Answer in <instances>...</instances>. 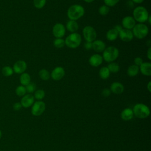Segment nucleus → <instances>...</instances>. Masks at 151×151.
<instances>
[{
    "mask_svg": "<svg viewBox=\"0 0 151 151\" xmlns=\"http://www.w3.org/2000/svg\"><path fill=\"white\" fill-rule=\"evenodd\" d=\"M85 13L84 7L79 4H74L67 9V17L70 20L77 21L81 18Z\"/></svg>",
    "mask_w": 151,
    "mask_h": 151,
    "instance_id": "f257e3e1",
    "label": "nucleus"
},
{
    "mask_svg": "<svg viewBox=\"0 0 151 151\" xmlns=\"http://www.w3.org/2000/svg\"><path fill=\"white\" fill-rule=\"evenodd\" d=\"M149 14L147 9L143 6H138L136 7L133 11V17L138 23H144L147 21L149 16Z\"/></svg>",
    "mask_w": 151,
    "mask_h": 151,
    "instance_id": "f03ea898",
    "label": "nucleus"
},
{
    "mask_svg": "<svg viewBox=\"0 0 151 151\" xmlns=\"http://www.w3.org/2000/svg\"><path fill=\"white\" fill-rule=\"evenodd\" d=\"M119 55V51L114 46H109L103 51L102 57L103 60L107 63L114 62Z\"/></svg>",
    "mask_w": 151,
    "mask_h": 151,
    "instance_id": "7ed1b4c3",
    "label": "nucleus"
},
{
    "mask_svg": "<svg viewBox=\"0 0 151 151\" xmlns=\"http://www.w3.org/2000/svg\"><path fill=\"white\" fill-rule=\"evenodd\" d=\"M65 45L70 48H76L80 46L81 43L82 38L78 33L77 32H73L69 34L64 40Z\"/></svg>",
    "mask_w": 151,
    "mask_h": 151,
    "instance_id": "20e7f679",
    "label": "nucleus"
},
{
    "mask_svg": "<svg viewBox=\"0 0 151 151\" xmlns=\"http://www.w3.org/2000/svg\"><path fill=\"white\" fill-rule=\"evenodd\" d=\"M132 110L134 115L139 119H146L150 115L149 107L143 103L136 104Z\"/></svg>",
    "mask_w": 151,
    "mask_h": 151,
    "instance_id": "39448f33",
    "label": "nucleus"
},
{
    "mask_svg": "<svg viewBox=\"0 0 151 151\" xmlns=\"http://www.w3.org/2000/svg\"><path fill=\"white\" fill-rule=\"evenodd\" d=\"M133 37L137 39H143L145 38L149 33L148 27L143 23L136 24L132 29Z\"/></svg>",
    "mask_w": 151,
    "mask_h": 151,
    "instance_id": "423d86ee",
    "label": "nucleus"
},
{
    "mask_svg": "<svg viewBox=\"0 0 151 151\" xmlns=\"http://www.w3.org/2000/svg\"><path fill=\"white\" fill-rule=\"evenodd\" d=\"M83 35L86 41L92 42L96 40L97 32L93 27L87 25L83 29Z\"/></svg>",
    "mask_w": 151,
    "mask_h": 151,
    "instance_id": "0eeeda50",
    "label": "nucleus"
},
{
    "mask_svg": "<svg viewBox=\"0 0 151 151\" xmlns=\"http://www.w3.org/2000/svg\"><path fill=\"white\" fill-rule=\"evenodd\" d=\"M45 110V104L42 100H38L33 103L31 107V113L33 116H39Z\"/></svg>",
    "mask_w": 151,
    "mask_h": 151,
    "instance_id": "6e6552de",
    "label": "nucleus"
},
{
    "mask_svg": "<svg viewBox=\"0 0 151 151\" xmlns=\"http://www.w3.org/2000/svg\"><path fill=\"white\" fill-rule=\"evenodd\" d=\"M65 27L61 23H56L52 27V32L56 38H63L65 34Z\"/></svg>",
    "mask_w": 151,
    "mask_h": 151,
    "instance_id": "1a4fd4ad",
    "label": "nucleus"
},
{
    "mask_svg": "<svg viewBox=\"0 0 151 151\" xmlns=\"http://www.w3.org/2000/svg\"><path fill=\"white\" fill-rule=\"evenodd\" d=\"M65 76V70L63 67L57 66L55 67L50 73V77L55 81L61 80Z\"/></svg>",
    "mask_w": 151,
    "mask_h": 151,
    "instance_id": "9d476101",
    "label": "nucleus"
},
{
    "mask_svg": "<svg viewBox=\"0 0 151 151\" xmlns=\"http://www.w3.org/2000/svg\"><path fill=\"white\" fill-rule=\"evenodd\" d=\"M27 64L24 60H18L16 61L12 67L14 73L18 74H21L24 73L27 70Z\"/></svg>",
    "mask_w": 151,
    "mask_h": 151,
    "instance_id": "9b49d317",
    "label": "nucleus"
},
{
    "mask_svg": "<svg viewBox=\"0 0 151 151\" xmlns=\"http://www.w3.org/2000/svg\"><path fill=\"white\" fill-rule=\"evenodd\" d=\"M136 24V21L132 16H126L122 19V27L127 29H132Z\"/></svg>",
    "mask_w": 151,
    "mask_h": 151,
    "instance_id": "f8f14e48",
    "label": "nucleus"
},
{
    "mask_svg": "<svg viewBox=\"0 0 151 151\" xmlns=\"http://www.w3.org/2000/svg\"><path fill=\"white\" fill-rule=\"evenodd\" d=\"M119 37L120 39L124 42H130L134 37L132 30L124 28H123L119 32Z\"/></svg>",
    "mask_w": 151,
    "mask_h": 151,
    "instance_id": "ddd939ff",
    "label": "nucleus"
},
{
    "mask_svg": "<svg viewBox=\"0 0 151 151\" xmlns=\"http://www.w3.org/2000/svg\"><path fill=\"white\" fill-rule=\"evenodd\" d=\"M22 107L24 108H28L33 104L34 103V96L31 94H26L22 97L20 101Z\"/></svg>",
    "mask_w": 151,
    "mask_h": 151,
    "instance_id": "4468645a",
    "label": "nucleus"
},
{
    "mask_svg": "<svg viewBox=\"0 0 151 151\" xmlns=\"http://www.w3.org/2000/svg\"><path fill=\"white\" fill-rule=\"evenodd\" d=\"M103 61L102 55L99 54H94L91 55L88 59V63L90 65L94 67H97L100 65Z\"/></svg>",
    "mask_w": 151,
    "mask_h": 151,
    "instance_id": "2eb2a0df",
    "label": "nucleus"
},
{
    "mask_svg": "<svg viewBox=\"0 0 151 151\" xmlns=\"http://www.w3.org/2000/svg\"><path fill=\"white\" fill-rule=\"evenodd\" d=\"M106 48V44L101 40H95L92 42V49L97 52H103Z\"/></svg>",
    "mask_w": 151,
    "mask_h": 151,
    "instance_id": "dca6fc26",
    "label": "nucleus"
},
{
    "mask_svg": "<svg viewBox=\"0 0 151 151\" xmlns=\"http://www.w3.org/2000/svg\"><path fill=\"white\" fill-rule=\"evenodd\" d=\"M110 90L111 93L116 94H122L124 90V86L120 82L115 81L111 83L110 85Z\"/></svg>",
    "mask_w": 151,
    "mask_h": 151,
    "instance_id": "f3484780",
    "label": "nucleus"
},
{
    "mask_svg": "<svg viewBox=\"0 0 151 151\" xmlns=\"http://www.w3.org/2000/svg\"><path fill=\"white\" fill-rule=\"evenodd\" d=\"M139 71L146 76H151V63L150 62H143V63L139 67Z\"/></svg>",
    "mask_w": 151,
    "mask_h": 151,
    "instance_id": "a211bd4d",
    "label": "nucleus"
},
{
    "mask_svg": "<svg viewBox=\"0 0 151 151\" xmlns=\"http://www.w3.org/2000/svg\"><path fill=\"white\" fill-rule=\"evenodd\" d=\"M120 116L122 119L125 121H128L133 119L134 116V114L133 110L130 108H125L120 114Z\"/></svg>",
    "mask_w": 151,
    "mask_h": 151,
    "instance_id": "6ab92c4d",
    "label": "nucleus"
},
{
    "mask_svg": "<svg viewBox=\"0 0 151 151\" xmlns=\"http://www.w3.org/2000/svg\"><path fill=\"white\" fill-rule=\"evenodd\" d=\"M65 29H67L69 32L71 33L73 32H76L79 28L78 24L76 21H73V20H70L67 21L66 24V26L65 27Z\"/></svg>",
    "mask_w": 151,
    "mask_h": 151,
    "instance_id": "aec40b11",
    "label": "nucleus"
},
{
    "mask_svg": "<svg viewBox=\"0 0 151 151\" xmlns=\"http://www.w3.org/2000/svg\"><path fill=\"white\" fill-rule=\"evenodd\" d=\"M106 37L107 40L110 41H114L119 37V32L114 28H113L107 31Z\"/></svg>",
    "mask_w": 151,
    "mask_h": 151,
    "instance_id": "412c9836",
    "label": "nucleus"
},
{
    "mask_svg": "<svg viewBox=\"0 0 151 151\" xmlns=\"http://www.w3.org/2000/svg\"><path fill=\"white\" fill-rule=\"evenodd\" d=\"M139 73V66L135 64L130 65L127 70V74L129 77H134L138 74Z\"/></svg>",
    "mask_w": 151,
    "mask_h": 151,
    "instance_id": "4be33fe9",
    "label": "nucleus"
},
{
    "mask_svg": "<svg viewBox=\"0 0 151 151\" xmlns=\"http://www.w3.org/2000/svg\"><path fill=\"white\" fill-rule=\"evenodd\" d=\"M19 82L22 86H26L31 82V76L27 73H23L20 75Z\"/></svg>",
    "mask_w": 151,
    "mask_h": 151,
    "instance_id": "5701e85b",
    "label": "nucleus"
},
{
    "mask_svg": "<svg viewBox=\"0 0 151 151\" xmlns=\"http://www.w3.org/2000/svg\"><path fill=\"white\" fill-rule=\"evenodd\" d=\"M99 74L101 79L107 80L110 76V72L107 67H102L99 70Z\"/></svg>",
    "mask_w": 151,
    "mask_h": 151,
    "instance_id": "b1692460",
    "label": "nucleus"
},
{
    "mask_svg": "<svg viewBox=\"0 0 151 151\" xmlns=\"http://www.w3.org/2000/svg\"><path fill=\"white\" fill-rule=\"evenodd\" d=\"M109 70L110 71V73H116L119 71L120 70V66L119 65L115 63V62H111L109 63L107 66Z\"/></svg>",
    "mask_w": 151,
    "mask_h": 151,
    "instance_id": "393cba45",
    "label": "nucleus"
},
{
    "mask_svg": "<svg viewBox=\"0 0 151 151\" xmlns=\"http://www.w3.org/2000/svg\"><path fill=\"white\" fill-rule=\"evenodd\" d=\"M38 76L41 80H44V81L48 80L50 78V72L45 68H42L40 70V71L38 73Z\"/></svg>",
    "mask_w": 151,
    "mask_h": 151,
    "instance_id": "a878e982",
    "label": "nucleus"
},
{
    "mask_svg": "<svg viewBox=\"0 0 151 151\" xmlns=\"http://www.w3.org/2000/svg\"><path fill=\"white\" fill-rule=\"evenodd\" d=\"M2 74L5 77H9L14 74V71L11 67L5 66L2 69Z\"/></svg>",
    "mask_w": 151,
    "mask_h": 151,
    "instance_id": "bb28decb",
    "label": "nucleus"
},
{
    "mask_svg": "<svg viewBox=\"0 0 151 151\" xmlns=\"http://www.w3.org/2000/svg\"><path fill=\"white\" fill-rule=\"evenodd\" d=\"M45 91L42 89H38L34 91V99H37V100H41L45 97Z\"/></svg>",
    "mask_w": 151,
    "mask_h": 151,
    "instance_id": "cd10ccee",
    "label": "nucleus"
},
{
    "mask_svg": "<svg viewBox=\"0 0 151 151\" xmlns=\"http://www.w3.org/2000/svg\"><path fill=\"white\" fill-rule=\"evenodd\" d=\"M53 44L55 48H61L65 45V41L62 38H56L54 40Z\"/></svg>",
    "mask_w": 151,
    "mask_h": 151,
    "instance_id": "c85d7f7f",
    "label": "nucleus"
},
{
    "mask_svg": "<svg viewBox=\"0 0 151 151\" xmlns=\"http://www.w3.org/2000/svg\"><path fill=\"white\" fill-rule=\"evenodd\" d=\"M27 91L25 87L22 85L18 86L15 89V94L19 97H22L26 94Z\"/></svg>",
    "mask_w": 151,
    "mask_h": 151,
    "instance_id": "c756f323",
    "label": "nucleus"
},
{
    "mask_svg": "<svg viewBox=\"0 0 151 151\" xmlns=\"http://www.w3.org/2000/svg\"><path fill=\"white\" fill-rule=\"evenodd\" d=\"M47 0H33V5L37 9H42L46 4Z\"/></svg>",
    "mask_w": 151,
    "mask_h": 151,
    "instance_id": "7c9ffc66",
    "label": "nucleus"
},
{
    "mask_svg": "<svg viewBox=\"0 0 151 151\" xmlns=\"http://www.w3.org/2000/svg\"><path fill=\"white\" fill-rule=\"evenodd\" d=\"M109 11H110L109 7L106 5H103L100 6L99 8V13L103 16H105L107 15L109 12Z\"/></svg>",
    "mask_w": 151,
    "mask_h": 151,
    "instance_id": "2f4dec72",
    "label": "nucleus"
},
{
    "mask_svg": "<svg viewBox=\"0 0 151 151\" xmlns=\"http://www.w3.org/2000/svg\"><path fill=\"white\" fill-rule=\"evenodd\" d=\"M25 87L27 93L28 94H31L34 93L36 89V85L33 82H30L28 85H27Z\"/></svg>",
    "mask_w": 151,
    "mask_h": 151,
    "instance_id": "473e14b6",
    "label": "nucleus"
},
{
    "mask_svg": "<svg viewBox=\"0 0 151 151\" xmlns=\"http://www.w3.org/2000/svg\"><path fill=\"white\" fill-rule=\"evenodd\" d=\"M120 0H103L104 5H107L109 7H113L115 6Z\"/></svg>",
    "mask_w": 151,
    "mask_h": 151,
    "instance_id": "72a5a7b5",
    "label": "nucleus"
},
{
    "mask_svg": "<svg viewBox=\"0 0 151 151\" xmlns=\"http://www.w3.org/2000/svg\"><path fill=\"white\" fill-rule=\"evenodd\" d=\"M143 59L140 57H137L134 59V64H135L139 67L143 63Z\"/></svg>",
    "mask_w": 151,
    "mask_h": 151,
    "instance_id": "f704fd0d",
    "label": "nucleus"
},
{
    "mask_svg": "<svg viewBox=\"0 0 151 151\" xmlns=\"http://www.w3.org/2000/svg\"><path fill=\"white\" fill-rule=\"evenodd\" d=\"M111 91L110 89L107 88H104L102 91H101V94L104 97H109L110 94H111Z\"/></svg>",
    "mask_w": 151,
    "mask_h": 151,
    "instance_id": "c9c22d12",
    "label": "nucleus"
},
{
    "mask_svg": "<svg viewBox=\"0 0 151 151\" xmlns=\"http://www.w3.org/2000/svg\"><path fill=\"white\" fill-rule=\"evenodd\" d=\"M22 105L20 102H16L13 104V109L15 111H18L21 109Z\"/></svg>",
    "mask_w": 151,
    "mask_h": 151,
    "instance_id": "e433bc0d",
    "label": "nucleus"
},
{
    "mask_svg": "<svg viewBox=\"0 0 151 151\" xmlns=\"http://www.w3.org/2000/svg\"><path fill=\"white\" fill-rule=\"evenodd\" d=\"M84 47L87 50H91L92 49V42L86 41V43H84Z\"/></svg>",
    "mask_w": 151,
    "mask_h": 151,
    "instance_id": "4c0bfd02",
    "label": "nucleus"
},
{
    "mask_svg": "<svg viewBox=\"0 0 151 151\" xmlns=\"http://www.w3.org/2000/svg\"><path fill=\"white\" fill-rule=\"evenodd\" d=\"M147 58L150 60H151V47H149L148 49H147Z\"/></svg>",
    "mask_w": 151,
    "mask_h": 151,
    "instance_id": "58836bf2",
    "label": "nucleus"
},
{
    "mask_svg": "<svg viewBox=\"0 0 151 151\" xmlns=\"http://www.w3.org/2000/svg\"><path fill=\"white\" fill-rule=\"evenodd\" d=\"M114 28L118 32H119L123 29V27H122V26L121 25H115V27H114Z\"/></svg>",
    "mask_w": 151,
    "mask_h": 151,
    "instance_id": "ea45409f",
    "label": "nucleus"
},
{
    "mask_svg": "<svg viewBox=\"0 0 151 151\" xmlns=\"http://www.w3.org/2000/svg\"><path fill=\"white\" fill-rule=\"evenodd\" d=\"M147 89L149 92L151 91V81H149L147 84Z\"/></svg>",
    "mask_w": 151,
    "mask_h": 151,
    "instance_id": "a19ab883",
    "label": "nucleus"
},
{
    "mask_svg": "<svg viewBox=\"0 0 151 151\" xmlns=\"http://www.w3.org/2000/svg\"><path fill=\"white\" fill-rule=\"evenodd\" d=\"M133 2L136 4H141L145 0H131Z\"/></svg>",
    "mask_w": 151,
    "mask_h": 151,
    "instance_id": "79ce46f5",
    "label": "nucleus"
},
{
    "mask_svg": "<svg viewBox=\"0 0 151 151\" xmlns=\"http://www.w3.org/2000/svg\"><path fill=\"white\" fill-rule=\"evenodd\" d=\"M151 16L150 15H149V17H148V18H147V21L149 22V24L150 25L151 24V17H150Z\"/></svg>",
    "mask_w": 151,
    "mask_h": 151,
    "instance_id": "37998d69",
    "label": "nucleus"
},
{
    "mask_svg": "<svg viewBox=\"0 0 151 151\" xmlns=\"http://www.w3.org/2000/svg\"><path fill=\"white\" fill-rule=\"evenodd\" d=\"M84 2H87V3H91L93 2L94 0H83Z\"/></svg>",
    "mask_w": 151,
    "mask_h": 151,
    "instance_id": "c03bdc74",
    "label": "nucleus"
},
{
    "mask_svg": "<svg viewBox=\"0 0 151 151\" xmlns=\"http://www.w3.org/2000/svg\"><path fill=\"white\" fill-rule=\"evenodd\" d=\"M2 132H1V130H0V139H1V137H2Z\"/></svg>",
    "mask_w": 151,
    "mask_h": 151,
    "instance_id": "a18cd8bd",
    "label": "nucleus"
}]
</instances>
